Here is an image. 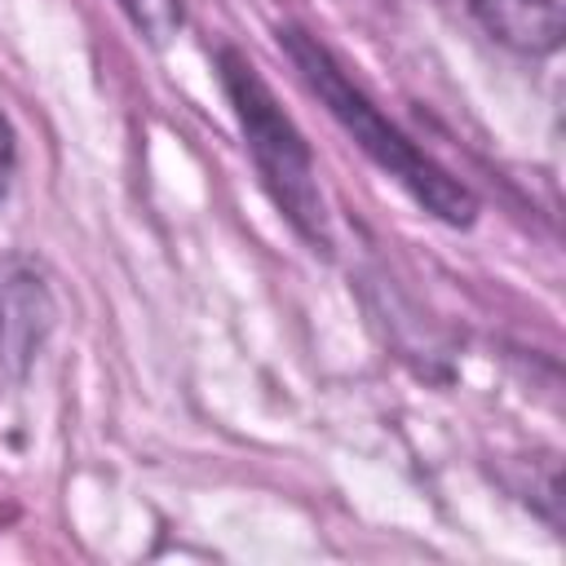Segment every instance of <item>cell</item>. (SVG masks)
I'll use <instances>...</instances> for the list:
<instances>
[{
    "label": "cell",
    "instance_id": "8992f818",
    "mask_svg": "<svg viewBox=\"0 0 566 566\" xmlns=\"http://www.w3.org/2000/svg\"><path fill=\"white\" fill-rule=\"evenodd\" d=\"M9 172H13V133H9V124H4V115H0V190H4Z\"/></svg>",
    "mask_w": 566,
    "mask_h": 566
},
{
    "label": "cell",
    "instance_id": "3957f363",
    "mask_svg": "<svg viewBox=\"0 0 566 566\" xmlns=\"http://www.w3.org/2000/svg\"><path fill=\"white\" fill-rule=\"evenodd\" d=\"M486 35H495L504 49L544 57L562 44L566 31V0H469Z\"/></svg>",
    "mask_w": 566,
    "mask_h": 566
},
{
    "label": "cell",
    "instance_id": "6da1fadb",
    "mask_svg": "<svg viewBox=\"0 0 566 566\" xmlns=\"http://www.w3.org/2000/svg\"><path fill=\"white\" fill-rule=\"evenodd\" d=\"M283 44H287V53H292L301 80L327 102V111L345 124V133H349L389 177H398V181H402L429 212H438L442 221H473V195H469L460 181H451L433 159H424V155L349 84V75L332 62V53H327L318 40H310V35L296 31V27H287V31H283Z\"/></svg>",
    "mask_w": 566,
    "mask_h": 566
},
{
    "label": "cell",
    "instance_id": "277c9868",
    "mask_svg": "<svg viewBox=\"0 0 566 566\" xmlns=\"http://www.w3.org/2000/svg\"><path fill=\"white\" fill-rule=\"evenodd\" d=\"M44 292L35 279H4L0 283V358H31L44 332Z\"/></svg>",
    "mask_w": 566,
    "mask_h": 566
},
{
    "label": "cell",
    "instance_id": "7a4b0ae2",
    "mask_svg": "<svg viewBox=\"0 0 566 566\" xmlns=\"http://www.w3.org/2000/svg\"><path fill=\"white\" fill-rule=\"evenodd\" d=\"M221 80H226V93H230V102L239 111L248 150H252L270 195L279 199V208L292 217V226L305 239L323 243V195H318L314 164H310V150H305L301 133L274 106L270 88L252 71V62H243L234 49L221 53Z\"/></svg>",
    "mask_w": 566,
    "mask_h": 566
},
{
    "label": "cell",
    "instance_id": "5b68a950",
    "mask_svg": "<svg viewBox=\"0 0 566 566\" xmlns=\"http://www.w3.org/2000/svg\"><path fill=\"white\" fill-rule=\"evenodd\" d=\"M128 9V18L150 35V40H168L181 27V0H119Z\"/></svg>",
    "mask_w": 566,
    "mask_h": 566
}]
</instances>
